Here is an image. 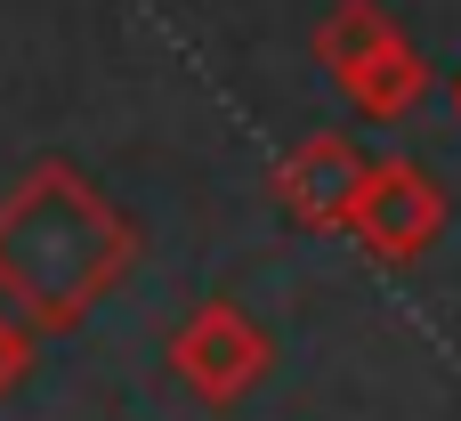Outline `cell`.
Returning <instances> with one entry per match:
<instances>
[{
  "label": "cell",
  "instance_id": "8992f818",
  "mask_svg": "<svg viewBox=\"0 0 461 421\" xmlns=\"http://www.w3.org/2000/svg\"><path fill=\"white\" fill-rule=\"evenodd\" d=\"M32 365H41V333L0 300V398H16V389L32 381Z\"/></svg>",
  "mask_w": 461,
  "mask_h": 421
},
{
  "label": "cell",
  "instance_id": "52a82bcc",
  "mask_svg": "<svg viewBox=\"0 0 461 421\" xmlns=\"http://www.w3.org/2000/svg\"><path fill=\"white\" fill-rule=\"evenodd\" d=\"M454 114H461V81H454Z\"/></svg>",
  "mask_w": 461,
  "mask_h": 421
},
{
  "label": "cell",
  "instance_id": "5b68a950",
  "mask_svg": "<svg viewBox=\"0 0 461 421\" xmlns=\"http://www.w3.org/2000/svg\"><path fill=\"white\" fill-rule=\"evenodd\" d=\"M365 170H373V154H357V138L316 130V138H300V146H292V154L267 170V195H276V203H284L300 227L340 235V227H348V211H357Z\"/></svg>",
  "mask_w": 461,
  "mask_h": 421
},
{
  "label": "cell",
  "instance_id": "6da1fadb",
  "mask_svg": "<svg viewBox=\"0 0 461 421\" xmlns=\"http://www.w3.org/2000/svg\"><path fill=\"white\" fill-rule=\"evenodd\" d=\"M138 260V227L73 170L32 162L0 195V300L32 333H73Z\"/></svg>",
  "mask_w": 461,
  "mask_h": 421
},
{
  "label": "cell",
  "instance_id": "7a4b0ae2",
  "mask_svg": "<svg viewBox=\"0 0 461 421\" xmlns=\"http://www.w3.org/2000/svg\"><path fill=\"white\" fill-rule=\"evenodd\" d=\"M316 65L348 89V105L365 122H405L429 97V57L405 41V24L381 0H332L316 16Z\"/></svg>",
  "mask_w": 461,
  "mask_h": 421
},
{
  "label": "cell",
  "instance_id": "277c9868",
  "mask_svg": "<svg viewBox=\"0 0 461 421\" xmlns=\"http://www.w3.org/2000/svg\"><path fill=\"white\" fill-rule=\"evenodd\" d=\"M438 227H446V195H438V178H429L421 162L389 154V162L365 170L357 211H348L340 235H357L381 268H405V260H421V252L438 243Z\"/></svg>",
  "mask_w": 461,
  "mask_h": 421
},
{
  "label": "cell",
  "instance_id": "3957f363",
  "mask_svg": "<svg viewBox=\"0 0 461 421\" xmlns=\"http://www.w3.org/2000/svg\"><path fill=\"white\" fill-rule=\"evenodd\" d=\"M276 349L267 333L235 308V300H203L178 333H170V373L203 398V406H243L259 381H267Z\"/></svg>",
  "mask_w": 461,
  "mask_h": 421
}]
</instances>
